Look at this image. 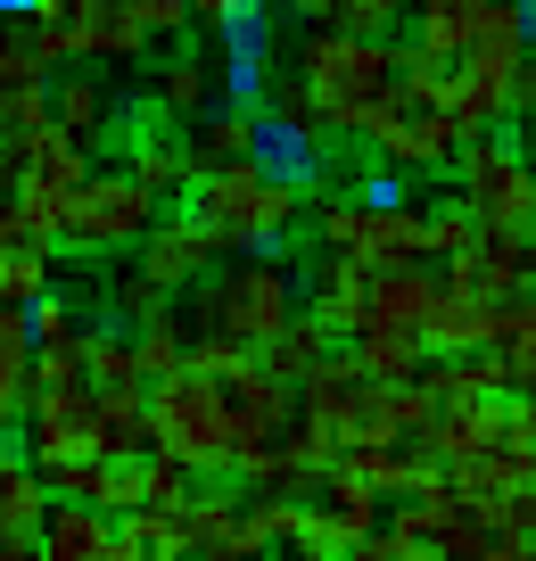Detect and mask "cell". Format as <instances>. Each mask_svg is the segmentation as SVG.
<instances>
[{
	"label": "cell",
	"instance_id": "1",
	"mask_svg": "<svg viewBox=\"0 0 536 561\" xmlns=\"http://www.w3.org/2000/svg\"><path fill=\"white\" fill-rule=\"evenodd\" d=\"M297 83H306L313 116H322V140L330 133H364L397 107V42L388 34H355V25H313L306 50H297Z\"/></svg>",
	"mask_w": 536,
	"mask_h": 561
},
{
	"label": "cell",
	"instance_id": "2",
	"mask_svg": "<svg viewBox=\"0 0 536 561\" xmlns=\"http://www.w3.org/2000/svg\"><path fill=\"white\" fill-rule=\"evenodd\" d=\"M182 215H198L215 231V248H273L297 231L306 191H289L256 158H240V165H207V174L182 182Z\"/></svg>",
	"mask_w": 536,
	"mask_h": 561
},
{
	"label": "cell",
	"instance_id": "3",
	"mask_svg": "<svg viewBox=\"0 0 536 561\" xmlns=\"http://www.w3.org/2000/svg\"><path fill=\"white\" fill-rule=\"evenodd\" d=\"M149 413H157V446L182 455L198 479H231L240 471V438H231V413H224L215 371L182 364V371H166V380H149Z\"/></svg>",
	"mask_w": 536,
	"mask_h": 561
},
{
	"label": "cell",
	"instance_id": "4",
	"mask_svg": "<svg viewBox=\"0 0 536 561\" xmlns=\"http://www.w3.org/2000/svg\"><path fill=\"white\" fill-rule=\"evenodd\" d=\"M289 314H297V273H289V256H281V240H273V248H240V264H224L215 280H198V314L191 322H215V331L264 347Z\"/></svg>",
	"mask_w": 536,
	"mask_h": 561
},
{
	"label": "cell",
	"instance_id": "5",
	"mask_svg": "<svg viewBox=\"0 0 536 561\" xmlns=\"http://www.w3.org/2000/svg\"><path fill=\"white\" fill-rule=\"evenodd\" d=\"M157 215H166V198H157L133 165H116V174H83V182H75L58 240H67L75 256H133L140 231H149Z\"/></svg>",
	"mask_w": 536,
	"mask_h": 561
},
{
	"label": "cell",
	"instance_id": "6",
	"mask_svg": "<svg viewBox=\"0 0 536 561\" xmlns=\"http://www.w3.org/2000/svg\"><path fill=\"white\" fill-rule=\"evenodd\" d=\"M313 231H322V248H339V256H430V224H421L404 198H372V191H346V198H322V215H313Z\"/></svg>",
	"mask_w": 536,
	"mask_h": 561
},
{
	"label": "cell",
	"instance_id": "7",
	"mask_svg": "<svg viewBox=\"0 0 536 561\" xmlns=\"http://www.w3.org/2000/svg\"><path fill=\"white\" fill-rule=\"evenodd\" d=\"M454 182H463V198L479 207V224H528V198H536V165L520 158V140L503 133H470V149L454 158Z\"/></svg>",
	"mask_w": 536,
	"mask_h": 561
},
{
	"label": "cell",
	"instance_id": "8",
	"mask_svg": "<svg viewBox=\"0 0 536 561\" xmlns=\"http://www.w3.org/2000/svg\"><path fill=\"white\" fill-rule=\"evenodd\" d=\"M463 140L470 133L437 100H397L372 124V149H380V165H397V174H446V165L463 158Z\"/></svg>",
	"mask_w": 536,
	"mask_h": 561
},
{
	"label": "cell",
	"instance_id": "9",
	"mask_svg": "<svg viewBox=\"0 0 536 561\" xmlns=\"http://www.w3.org/2000/svg\"><path fill=\"white\" fill-rule=\"evenodd\" d=\"M273 0H240L231 18H215V67L240 107H264V91H273Z\"/></svg>",
	"mask_w": 536,
	"mask_h": 561
},
{
	"label": "cell",
	"instance_id": "10",
	"mask_svg": "<svg viewBox=\"0 0 536 561\" xmlns=\"http://www.w3.org/2000/svg\"><path fill=\"white\" fill-rule=\"evenodd\" d=\"M437 298H446L437 256H380L364 273V314H355V331H364V322H404V331H421V322L437 314Z\"/></svg>",
	"mask_w": 536,
	"mask_h": 561
},
{
	"label": "cell",
	"instance_id": "11",
	"mask_svg": "<svg viewBox=\"0 0 536 561\" xmlns=\"http://www.w3.org/2000/svg\"><path fill=\"white\" fill-rule=\"evenodd\" d=\"M182 520H191V553H207V561L273 553V537H264V520L248 512V495H240V488H207V479H198L191 504H182Z\"/></svg>",
	"mask_w": 536,
	"mask_h": 561
},
{
	"label": "cell",
	"instance_id": "12",
	"mask_svg": "<svg viewBox=\"0 0 536 561\" xmlns=\"http://www.w3.org/2000/svg\"><path fill=\"white\" fill-rule=\"evenodd\" d=\"M133 256H140V273H149L166 298H182V289H198V280H207V264L224 256V248H215V231L198 224V215H157V224L140 231Z\"/></svg>",
	"mask_w": 536,
	"mask_h": 561
},
{
	"label": "cell",
	"instance_id": "13",
	"mask_svg": "<svg viewBox=\"0 0 536 561\" xmlns=\"http://www.w3.org/2000/svg\"><path fill=\"white\" fill-rule=\"evenodd\" d=\"M25 446H34V455L100 446V388H91V380H34V404H25Z\"/></svg>",
	"mask_w": 536,
	"mask_h": 561
},
{
	"label": "cell",
	"instance_id": "14",
	"mask_svg": "<svg viewBox=\"0 0 536 561\" xmlns=\"http://www.w3.org/2000/svg\"><path fill=\"white\" fill-rule=\"evenodd\" d=\"M42 512H50V488H42L34 455H18L0 430V561L42 553Z\"/></svg>",
	"mask_w": 536,
	"mask_h": 561
},
{
	"label": "cell",
	"instance_id": "15",
	"mask_svg": "<svg viewBox=\"0 0 536 561\" xmlns=\"http://www.w3.org/2000/svg\"><path fill=\"white\" fill-rule=\"evenodd\" d=\"M42 553L50 561H116V512L91 495H50L42 512Z\"/></svg>",
	"mask_w": 536,
	"mask_h": 561
},
{
	"label": "cell",
	"instance_id": "16",
	"mask_svg": "<svg viewBox=\"0 0 536 561\" xmlns=\"http://www.w3.org/2000/svg\"><path fill=\"white\" fill-rule=\"evenodd\" d=\"M248 158L264 165L273 182H289V191H322V133L313 124H289V116H273V107H256V149Z\"/></svg>",
	"mask_w": 536,
	"mask_h": 561
},
{
	"label": "cell",
	"instance_id": "17",
	"mask_svg": "<svg viewBox=\"0 0 536 561\" xmlns=\"http://www.w3.org/2000/svg\"><path fill=\"white\" fill-rule=\"evenodd\" d=\"M421 339H430V355H463V347H495L503 339V298H470V289H454L437 298V314L421 322Z\"/></svg>",
	"mask_w": 536,
	"mask_h": 561
},
{
	"label": "cell",
	"instance_id": "18",
	"mask_svg": "<svg viewBox=\"0 0 536 561\" xmlns=\"http://www.w3.org/2000/svg\"><path fill=\"white\" fill-rule=\"evenodd\" d=\"M149 42H157V34L124 9V0H100V9L75 25V58H83V67H140V58H149Z\"/></svg>",
	"mask_w": 536,
	"mask_h": 561
},
{
	"label": "cell",
	"instance_id": "19",
	"mask_svg": "<svg viewBox=\"0 0 536 561\" xmlns=\"http://www.w3.org/2000/svg\"><path fill=\"white\" fill-rule=\"evenodd\" d=\"M182 553H191V520H182V504L116 512V561H182Z\"/></svg>",
	"mask_w": 536,
	"mask_h": 561
},
{
	"label": "cell",
	"instance_id": "20",
	"mask_svg": "<svg viewBox=\"0 0 536 561\" xmlns=\"http://www.w3.org/2000/svg\"><path fill=\"white\" fill-rule=\"evenodd\" d=\"M182 149H191V174H207V165H240L248 149H256V107H198L191 133H182Z\"/></svg>",
	"mask_w": 536,
	"mask_h": 561
},
{
	"label": "cell",
	"instance_id": "21",
	"mask_svg": "<svg viewBox=\"0 0 536 561\" xmlns=\"http://www.w3.org/2000/svg\"><path fill=\"white\" fill-rule=\"evenodd\" d=\"M372 388V371L355 364V355H322L313 371H297V413L330 421V438H339V421L355 413V397Z\"/></svg>",
	"mask_w": 536,
	"mask_h": 561
},
{
	"label": "cell",
	"instance_id": "22",
	"mask_svg": "<svg viewBox=\"0 0 536 561\" xmlns=\"http://www.w3.org/2000/svg\"><path fill=\"white\" fill-rule=\"evenodd\" d=\"M346 355L372 371V380H413L430 364V339L404 331V322H364V331H346Z\"/></svg>",
	"mask_w": 536,
	"mask_h": 561
},
{
	"label": "cell",
	"instance_id": "23",
	"mask_svg": "<svg viewBox=\"0 0 536 561\" xmlns=\"http://www.w3.org/2000/svg\"><path fill=\"white\" fill-rule=\"evenodd\" d=\"M487 9H495V0H413V42L430 58H463L470 34L487 25Z\"/></svg>",
	"mask_w": 536,
	"mask_h": 561
},
{
	"label": "cell",
	"instance_id": "24",
	"mask_svg": "<svg viewBox=\"0 0 536 561\" xmlns=\"http://www.w3.org/2000/svg\"><path fill=\"white\" fill-rule=\"evenodd\" d=\"M149 446H157L149 388H100V455H149Z\"/></svg>",
	"mask_w": 536,
	"mask_h": 561
},
{
	"label": "cell",
	"instance_id": "25",
	"mask_svg": "<svg viewBox=\"0 0 536 561\" xmlns=\"http://www.w3.org/2000/svg\"><path fill=\"white\" fill-rule=\"evenodd\" d=\"M364 273H372V264L339 256V248L313 264V314H322L330 331H355V314H364Z\"/></svg>",
	"mask_w": 536,
	"mask_h": 561
},
{
	"label": "cell",
	"instance_id": "26",
	"mask_svg": "<svg viewBox=\"0 0 536 561\" xmlns=\"http://www.w3.org/2000/svg\"><path fill=\"white\" fill-rule=\"evenodd\" d=\"M50 116L67 124V133H83V140H100V133H107V91H100V75H91L83 58L50 75Z\"/></svg>",
	"mask_w": 536,
	"mask_h": 561
},
{
	"label": "cell",
	"instance_id": "27",
	"mask_svg": "<svg viewBox=\"0 0 536 561\" xmlns=\"http://www.w3.org/2000/svg\"><path fill=\"white\" fill-rule=\"evenodd\" d=\"M215 91H224V67H215V58H191V50H173L166 67H157V107H166V116H182V124H191L198 107L215 100Z\"/></svg>",
	"mask_w": 536,
	"mask_h": 561
},
{
	"label": "cell",
	"instance_id": "28",
	"mask_svg": "<svg viewBox=\"0 0 536 561\" xmlns=\"http://www.w3.org/2000/svg\"><path fill=\"white\" fill-rule=\"evenodd\" d=\"M256 355H264V364L281 371V380H297V371H313V364H322V355H330V322L313 314V306H297V314L281 322V331L264 339Z\"/></svg>",
	"mask_w": 536,
	"mask_h": 561
},
{
	"label": "cell",
	"instance_id": "29",
	"mask_svg": "<svg viewBox=\"0 0 536 561\" xmlns=\"http://www.w3.org/2000/svg\"><path fill=\"white\" fill-rule=\"evenodd\" d=\"M25 404H34V331H25V314L0 322V421L18 430Z\"/></svg>",
	"mask_w": 536,
	"mask_h": 561
},
{
	"label": "cell",
	"instance_id": "30",
	"mask_svg": "<svg viewBox=\"0 0 536 561\" xmlns=\"http://www.w3.org/2000/svg\"><path fill=\"white\" fill-rule=\"evenodd\" d=\"M124 158H133V174L149 182L157 198H182V182H191V149L157 124V133H140V140H124Z\"/></svg>",
	"mask_w": 536,
	"mask_h": 561
},
{
	"label": "cell",
	"instance_id": "31",
	"mask_svg": "<svg viewBox=\"0 0 536 561\" xmlns=\"http://www.w3.org/2000/svg\"><path fill=\"white\" fill-rule=\"evenodd\" d=\"M133 339H140V371H149V380H166V371L191 364V322L173 314V306H157L149 322H133Z\"/></svg>",
	"mask_w": 536,
	"mask_h": 561
},
{
	"label": "cell",
	"instance_id": "32",
	"mask_svg": "<svg viewBox=\"0 0 536 561\" xmlns=\"http://www.w3.org/2000/svg\"><path fill=\"white\" fill-rule=\"evenodd\" d=\"M91 388H149L133 322H124V331H91Z\"/></svg>",
	"mask_w": 536,
	"mask_h": 561
},
{
	"label": "cell",
	"instance_id": "33",
	"mask_svg": "<svg viewBox=\"0 0 536 561\" xmlns=\"http://www.w3.org/2000/svg\"><path fill=\"white\" fill-rule=\"evenodd\" d=\"M42 289H50V248H42V240H18L9 256H0V298H9V306H34Z\"/></svg>",
	"mask_w": 536,
	"mask_h": 561
},
{
	"label": "cell",
	"instance_id": "34",
	"mask_svg": "<svg viewBox=\"0 0 536 561\" xmlns=\"http://www.w3.org/2000/svg\"><path fill=\"white\" fill-rule=\"evenodd\" d=\"M503 355H512V380H536V289H520V298H503Z\"/></svg>",
	"mask_w": 536,
	"mask_h": 561
},
{
	"label": "cell",
	"instance_id": "35",
	"mask_svg": "<svg viewBox=\"0 0 536 561\" xmlns=\"http://www.w3.org/2000/svg\"><path fill=\"white\" fill-rule=\"evenodd\" d=\"M421 224H430V256H463V248L479 240V207H470L463 191H454V198H437V207L421 215Z\"/></svg>",
	"mask_w": 536,
	"mask_h": 561
},
{
	"label": "cell",
	"instance_id": "36",
	"mask_svg": "<svg viewBox=\"0 0 536 561\" xmlns=\"http://www.w3.org/2000/svg\"><path fill=\"white\" fill-rule=\"evenodd\" d=\"M25 331H34V347H58V339H83L91 322L75 314V298H58V289H42V298L25 306Z\"/></svg>",
	"mask_w": 536,
	"mask_h": 561
},
{
	"label": "cell",
	"instance_id": "37",
	"mask_svg": "<svg viewBox=\"0 0 536 561\" xmlns=\"http://www.w3.org/2000/svg\"><path fill=\"white\" fill-rule=\"evenodd\" d=\"M404 18H413V0H339L330 9V25H355V34H397Z\"/></svg>",
	"mask_w": 536,
	"mask_h": 561
},
{
	"label": "cell",
	"instance_id": "38",
	"mask_svg": "<svg viewBox=\"0 0 536 561\" xmlns=\"http://www.w3.org/2000/svg\"><path fill=\"white\" fill-rule=\"evenodd\" d=\"M107 306H116V322H149L157 306H173V298H166V289H157L149 273H140V264H133V273H116V289H107Z\"/></svg>",
	"mask_w": 536,
	"mask_h": 561
},
{
	"label": "cell",
	"instance_id": "39",
	"mask_svg": "<svg viewBox=\"0 0 536 561\" xmlns=\"http://www.w3.org/2000/svg\"><path fill=\"white\" fill-rule=\"evenodd\" d=\"M124 9H133V18L149 25L157 42H182V34H191V18H198L191 0H124Z\"/></svg>",
	"mask_w": 536,
	"mask_h": 561
},
{
	"label": "cell",
	"instance_id": "40",
	"mask_svg": "<svg viewBox=\"0 0 536 561\" xmlns=\"http://www.w3.org/2000/svg\"><path fill=\"white\" fill-rule=\"evenodd\" d=\"M289 9H297L306 25H330V9H339V0H289Z\"/></svg>",
	"mask_w": 536,
	"mask_h": 561
},
{
	"label": "cell",
	"instance_id": "41",
	"mask_svg": "<svg viewBox=\"0 0 536 561\" xmlns=\"http://www.w3.org/2000/svg\"><path fill=\"white\" fill-rule=\"evenodd\" d=\"M191 9H198V18H207V25H215V18H231L240 0H191Z\"/></svg>",
	"mask_w": 536,
	"mask_h": 561
},
{
	"label": "cell",
	"instance_id": "42",
	"mask_svg": "<svg viewBox=\"0 0 536 561\" xmlns=\"http://www.w3.org/2000/svg\"><path fill=\"white\" fill-rule=\"evenodd\" d=\"M42 0H0V18H34Z\"/></svg>",
	"mask_w": 536,
	"mask_h": 561
},
{
	"label": "cell",
	"instance_id": "43",
	"mask_svg": "<svg viewBox=\"0 0 536 561\" xmlns=\"http://www.w3.org/2000/svg\"><path fill=\"white\" fill-rule=\"evenodd\" d=\"M9 314H25V306H9V298H0V322H9Z\"/></svg>",
	"mask_w": 536,
	"mask_h": 561
},
{
	"label": "cell",
	"instance_id": "44",
	"mask_svg": "<svg viewBox=\"0 0 536 561\" xmlns=\"http://www.w3.org/2000/svg\"><path fill=\"white\" fill-rule=\"evenodd\" d=\"M520 397H536V380H520Z\"/></svg>",
	"mask_w": 536,
	"mask_h": 561
}]
</instances>
